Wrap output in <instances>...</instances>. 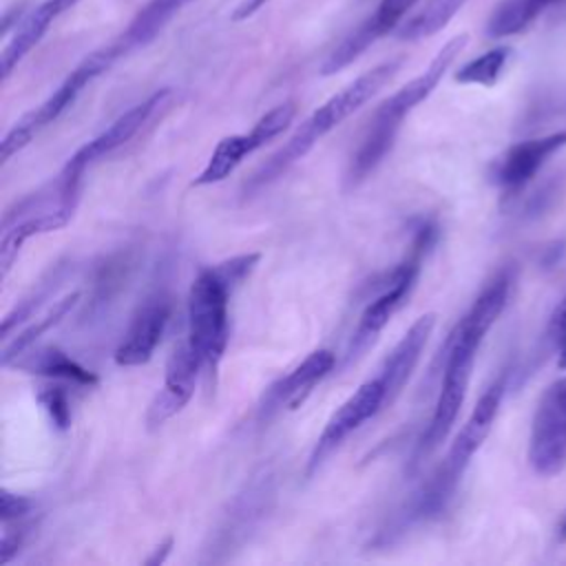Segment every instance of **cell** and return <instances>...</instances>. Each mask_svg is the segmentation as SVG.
I'll use <instances>...</instances> for the list:
<instances>
[{
	"instance_id": "obj_1",
	"label": "cell",
	"mask_w": 566,
	"mask_h": 566,
	"mask_svg": "<svg viewBox=\"0 0 566 566\" xmlns=\"http://www.w3.org/2000/svg\"><path fill=\"white\" fill-rule=\"evenodd\" d=\"M467 42H469L467 33H460V35L451 38L436 53V57L429 62V66L420 75H416L405 86H400L396 93H391L374 111V115L367 124V130L360 139V146L352 155V161H349V168H347V184L349 186H358L382 164V159L387 157V153L396 144V137L402 128L405 117L436 91V86L440 84V80L449 71V66L455 62V57L462 53Z\"/></svg>"
},
{
	"instance_id": "obj_2",
	"label": "cell",
	"mask_w": 566,
	"mask_h": 566,
	"mask_svg": "<svg viewBox=\"0 0 566 566\" xmlns=\"http://www.w3.org/2000/svg\"><path fill=\"white\" fill-rule=\"evenodd\" d=\"M400 57L387 60L376 64L374 69L358 75L352 84L340 88L336 95H332L327 102H323L294 133L292 137L252 175V179L245 184V192H254L276 177H281L292 164L303 159L316 142H321L327 133H332L338 124H343L349 115H354L358 108H363L400 69Z\"/></svg>"
},
{
	"instance_id": "obj_3",
	"label": "cell",
	"mask_w": 566,
	"mask_h": 566,
	"mask_svg": "<svg viewBox=\"0 0 566 566\" xmlns=\"http://www.w3.org/2000/svg\"><path fill=\"white\" fill-rule=\"evenodd\" d=\"M82 172L62 168L60 175L42 186L40 190L15 201L2 217L0 237V276L7 279L22 245L44 232H55L64 228L80 201Z\"/></svg>"
},
{
	"instance_id": "obj_4",
	"label": "cell",
	"mask_w": 566,
	"mask_h": 566,
	"mask_svg": "<svg viewBox=\"0 0 566 566\" xmlns=\"http://www.w3.org/2000/svg\"><path fill=\"white\" fill-rule=\"evenodd\" d=\"M491 327H493L491 323H486L482 316L469 310L451 329L444 343V367H442L440 394L418 447L420 455H429L447 440L460 413V407L464 402L478 349Z\"/></svg>"
},
{
	"instance_id": "obj_5",
	"label": "cell",
	"mask_w": 566,
	"mask_h": 566,
	"mask_svg": "<svg viewBox=\"0 0 566 566\" xmlns=\"http://www.w3.org/2000/svg\"><path fill=\"white\" fill-rule=\"evenodd\" d=\"M232 290L214 268L197 274L188 292V343L197 352L203 369L217 374L228 345V298Z\"/></svg>"
},
{
	"instance_id": "obj_6",
	"label": "cell",
	"mask_w": 566,
	"mask_h": 566,
	"mask_svg": "<svg viewBox=\"0 0 566 566\" xmlns=\"http://www.w3.org/2000/svg\"><path fill=\"white\" fill-rule=\"evenodd\" d=\"M115 60L119 57L111 44L86 55L38 108L29 111L11 126V130L4 135L0 144V164H7L24 146H29L31 139L51 122H55L97 75H102L106 69L115 64Z\"/></svg>"
},
{
	"instance_id": "obj_7",
	"label": "cell",
	"mask_w": 566,
	"mask_h": 566,
	"mask_svg": "<svg viewBox=\"0 0 566 566\" xmlns=\"http://www.w3.org/2000/svg\"><path fill=\"white\" fill-rule=\"evenodd\" d=\"M438 234V228L429 221H424L413 239V250L411 254L398 263L385 279L382 290L365 305L354 338H352V349L349 356H358L369 343H374V338L385 329V325L391 321V316L405 305V301L409 298L418 274H420V261L427 254V250L433 245Z\"/></svg>"
},
{
	"instance_id": "obj_8",
	"label": "cell",
	"mask_w": 566,
	"mask_h": 566,
	"mask_svg": "<svg viewBox=\"0 0 566 566\" xmlns=\"http://www.w3.org/2000/svg\"><path fill=\"white\" fill-rule=\"evenodd\" d=\"M528 462L544 478L557 475L566 467V378L548 385L537 402L528 438Z\"/></svg>"
},
{
	"instance_id": "obj_9",
	"label": "cell",
	"mask_w": 566,
	"mask_h": 566,
	"mask_svg": "<svg viewBox=\"0 0 566 566\" xmlns=\"http://www.w3.org/2000/svg\"><path fill=\"white\" fill-rule=\"evenodd\" d=\"M294 115H296V104L294 102H283V104L270 108L248 133L223 137L217 144V148L212 150L203 170L195 177L192 186H210V184H219L226 177H230L234 172V168L248 155H252L254 150H259L268 142L276 139L283 130H287Z\"/></svg>"
},
{
	"instance_id": "obj_10",
	"label": "cell",
	"mask_w": 566,
	"mask_h": 566,
	"mask_svg": "<svg viewBox=\"0 0 566 566\" xmlns=\"http://www.w3.org/2000/svg\"><path fill=\"white\" fill-rule=\"evenodd\" d=\"M382 407H387V389L382 378L376 374L374 378L365 380L325 422L314 451L307 460V475H312L323 462L325 458L340 447V442L356 431L365 420H369L371 416H376Z\"/></svg>"
},
{
	"instance_id": "obj_11",
	"label": "cell",
	"mask_w": 566,
	"mask_h": 566,
	"mask_svg": "<svg viewBox=\"0 0 566 566\" xmlns=\"http://www.w3.org/2000/svg\"><path fill=\"white\" fill-rule=\"evenodd\" d=\"M201 369H203V365H201L197 352L192 349V345L188 343V338L181 340L179 345H175V349L166 363L164 385L155 394V398L150 400L148 411H146L148 429L161 427L166 420L177 416L188 405V400L195 394V385H197Z\"/></svg>"
},
{
	"instance_id": "obj_12",
	"label": "cell",
	"mask_w": 566,
	"mask_h": 566,
	"mask_svg": "<svg viewBox=\"0 0 566 566\" xmlns=\"http://www.w3.org/2000/svg\"><path fill=\"white\" fill-rule=\"evenodd\" d=\"M504 389H506V378L504 374L500 378H495L484 394L478 398L469 420L462 424V429L458 431V436L451 442V449L444 458V462L440 464V469L458 484L464 469L469 467L471 458L475 455V451L482 447V442L489 438L493 422L497 418L502 398H504Z\"/></svg>"
},
{
	"instance_id": "obj_13",
	"label": "cell",
	"mask_w": 566,
	"mask_h": 566,
	"mask_svg": "<svg viewBox=\"0 0 566 566\" xmlns=\"http://www.w3.org/2000/svg\"><path fill=\"white\" fill-rule=\"evenodd\" d=\"M564 146H566V130H557L551 135L517 142V144L509 146L502 157L495 159V164L491 168V179L495 186L502 188V192L506 197H513Z\"/></svg>"
},
{
	"instance_id": "obj_14",
	"label": "cell",
	"mask_w": 566,
	"mask_h": 566,
	"mask_svg": "<svg viewBox=\"0 0 566 566\" xmlns=\"http://www.w3.org/2000/svg\"><path fill=\"white\" fill-rule=\"evenodd\" d=\"M170 95H172L170 88H159L157 93L148 95L144 102H139V104H135L133 108H128L126 113H122V115H119L106 130H102L97 137H93L91 142H86L84 146H80V148L69 157V161H66L64 166L84 175V170H86L93 161H97V159H102V157L115 153L119 146H124L126 142H130V139L144 128V124L166 104V99H168Z\"/></svg>"
},
{
	"instance_id": "obj_15",
	"label": "cell",
	"mask_w": 566,
	"mask_h": 566,
	"mask_svg": "<svg viewBox=\"0 0 566 566\" xmlns=\"http://www.w3.org/2000/svg\"><path fill=\"white\" fill-rule=\"evenodd\" d=\"M170 321V301L166 296L148 298L133 316L124 340L115 349V365L137 367L146 365L153 358L155 347L159 345Z\"/></svg>"
},
{
	"instance_id": "obj_16",
	"label": "cell",
	"mask_w": 566,
	"mask_h": 566,
	"mask_svg": "<svg viewBox=\"0 0 566 566\" xmlns=\"http://www.w3.org/2000/svg\"><path fill=\"white\" fill-rule=\"evenodd\" d=\"M336 365V354L332 349H314L303 358L287 376L279 378L265 394L259 405V418L268 420L283 407L294 409L312 391V387L323 380Z\"/></svg>"
},
{
	"instance_id": "obj_17",
	"label": "cell",
	"mask_w": 566,
	"mask_h": 566,
	"mask_svg": "<svg viewBox=\"0 0 566 566\" xmlns=\"http://www.w3.org/2000/svg\"><path fill=\"white\" fill-rule=\"evenodd\" d=\"M433 327H436V314L433 312H427V314L418 316L411 323V327L402 334V338L396 343V347L389 352V356L385 358L378 376L382 378L385 389H387V405H391L398 398V394L402 391V387L411 378Z\"/></svg>"
},
{
	"instance_id": "obj_18",
	"label": "cell",
	"mask_w": 566,
	"mask_h": 566,
	"mask_svg": "<svg viewBox=\"0 0 566 566\" xmlns=\"http://www.w3.org/2000/svg\"><path fill=\"white\" fill-rule=\"evenodd\" d=\"M77 2L80 0H44L20 20V24L13 29V35L9 38V42L4 44L2 55H0L2 80H7L13 73V69L29 55V51L33 46H38V42L44 38L49 27L62 13L73 9Z\"/></svg>"
},
{
	"instance_id": "obj_19",
	"label": "cell",
	"mask_w": 566,
	"mask_h": 566,
	"mask_svg": "<svg viewBox=\"0 0 566 566\" xmlns=\"http://www.w3.org/2000/svg\"><path fill=\"white\" fill-rule=\"evenodd\" d=\"M190 0H148L135 18L128 22V27L115 38L111 44L117 51V55H128L135 49L146 46L150 40L159 35V31L188 4Z\"/></svg>"
},
{
	"instance_id": "obj_20",
	"label": "cell",
	"mask_w": 566,
	"mask_h": 566,
	"mask_svg": "<svg viewBox=\"0 0 566 566\" xmlns=\"http://www.w3.org/2000/svg\"><path fill=\"white\" fill-rule=\"evenodd\" d=\"M9 367H15V369L29 371V374H40V376L57 378V380H69V382L84 385V387H91V385L97 382V376L91 369L80 365L66 352H62L57 347H51V345H46V347H29L20 356H15L9 363Z\"/></svg>"
},
{
	"instance_id": "obj_21",
	"label": "cell",
	"mask_w": 566,
	"mask_h": 566,
	"mask_svg": "<svg viewBox=\"0 0 566 566\" xmlns=\"http://www.w3.org/2000/svg\"><path fill=\"white\" fill-rule=\"evenodd\" d=\"M562 0H502L486 20L489 38H509L528 29L548 7Z\"/></svg>"
},
{
	"instance_id": "obj_22",
	"label": "cell",
	"mask_w": 566,
	"mask_h": 566,
	"mask_svg": "<svg viewBox=\"0 0 566 566\" xmlns=\"http://www.w3.org/2000/svg\"><path fill=\"white\" fill-rule=\"evenodd\" d=\"M467 2L469 0H427L413 15L400 22V27L396 29V35L407 42L429 38L440 29H444Z\"/></svg>"
},
{
	"instance_id": "obj_23",
	"label": "cell",
	"mask_w": 566,
	"mask_h": 566,
	"mask_svg": "<svg viewBox=\"0 0 566 566\" xmlns=\"http://www.w3.org/2000/svg\"><path fill=\"white\" fill-rule=\"evenodd\" d=\"M77 301H80V292H71V294L62 296L60 301H55V303L49 307V312H46L42 318H35V323H31L27 329H22L11 343L7 340L4 347H2V365L9 367V363H11L15 356H20V354L27 352L29 347H33V343H35L44 332H49L51 327H55V325L75 307Z\"/></svg>"
},
{
	"instance_id": "obj_24",
	"label": "cell",
	"mask_w": 566,
	"mask_h": 566,
	"mask_svg": "<svg viewBox=\"0 0 566 566\" xmlns=\"http://www.w3.org/2000/svg\"><path fill=\"white\" fill-rule=\"evenodd\" d=\"M509 57H511V46H495V49L473 57L464 66H460L455 73V82L458 84L493 86L500 80Z\"/></svg>"
},
{
	"instance_id": "obj_25",
	"label": "cell",
	"mask_w": 566,
	"mask_h": 566,
	"mask_svg": "<svg viewBox=\"0 0 566 566\" xmlns=\"http://www.w3.org/2000/svg\"><path fill=\"white\" fill-rule=\"evenodd\" d=\"M420 0H380L374 15H369L363 22V29L369 33V38L376 42L378 38L396 31L400 22L407 18V13L418 4Z\"/></svg>"
},
{
	"instance_id": "obj_26",
	"label": "cell",
	"mask_w": 566,
	"mask_h": 566,
	"mask_svg": "<svg viewBox=\"0 0 566 566\" xmlns=\"http://www.w3.org/2000/svg\"><path fill=\"white\" fill-rule=\"evenodd\" d=\"M38 400L44 407V411L49 413L51 422L60 431L69 429V424H71V402H69V396L62 387H46L44 391H40Z\"/></svg>"
},
{
	"instance_id": "obj_27",
	"label": "cell",
	"mask_w": 566,
	"mask_h": 566,
	"mask_svg": "<svg viewBox=\"0 0 566 566\" xmlns=\"http://www.w3.org/2000/svg\"><path fill=\"white\" fill-rule=\"evenodd\" d=\"M256 263H259V254H241V256H234L230 261L217 263L214 270L223 279V283L230 290H234L239 283H243V279L254 270Z\"/></svg>"
},
{
	"instance_id": "obj_28",
	"label": "cell",
	"mask_w": 566,
	"mask_h": 566,
	"mask_svg": "<svg viewBox=\"0 0 566 566\" xmlns=\"http://www.w3.org/2000/svg\"><path fill=\"white\" fill-rule=\"evenodd\" d=\"M548 338L557 349V365L566 369V296L557 303L548 321Z\"/></svg>"
},
{
	"instance_id": "obj_29",
	"label": "cell",
	"mask_w": 566,
	"mask_h": 566,
	"mask_svg": "<svg viewBox=\"0 0 566 566\" xmlns=\"http://www.w3.org/2000/svg\"><path fill=\"white\" fill-rule=\"evenodd\" d=\"M33 509V500L24 497V495H18V493H11L9 489H2L0 491V517H2V524H9V522H18L22 517H27Z\"/></svg>"
},
{
	"instance_id": "obj_30",
	"label": "cell",
	"mask_w": 566,
	"mask_h": 566,
	"mask_svg": "<svg viewBox=\"0 0 566 566\" xmlns=\"http://www.w3.org/2000/svg\"><path fill=\"white\" fill-rule=\"evenodd\" d=\"M268 2H272V0H243V2L232 11V20H248V18L254 15L259 9H263Z\"/></svg>"
},
{
	"instance_id": "obj_31",
	"label": "cell",
	"mask_w": 566,
	"mask_h": 566,
	"mask_svg": "<svg viewBox=\"0 0 566 566\" xmlns=\"http://www.w3.org/2000/svg\"><path fill=\"white\" fill-rule=\"evenodd\" d=\"M172 544H175V539H172V537H166L161 544H157V546H155V551H153V555H150V557H146V566L164 564V562H166V557H168V553H170V548H172Z\"/></svg>"
},
{
	"instance_id": "obj_32",
	"label": "cell",
	"mask_w": 566,
	"mask_h": 566,
	"mask_svg": "<svg viewBox=\"0 0 566 566\" xmlns=\"http://www.w3.org/2000/svg\"><path fill=\"white\" fill-rule=\"evenodd\" d=\"M555 539H557L559 544L566 542V509L562 511V515H559V520H557V524H555Z\"/></svg>"
}]
</instances>
